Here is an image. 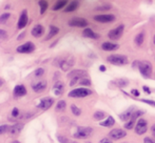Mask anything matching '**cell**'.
I'll use <instances>...</instances> for the list:
<instances>
[{
  "instance_id": "obj_1",
  "label": "cell",
  "mask_w": 155,
  "mask_h": 143,
  "mask_svg": "<svg viewBox=\"0 0 155 143\" xmlns=\"http://www.w3.org/2000/svg\"><path fill=\"white\" fill-rule=\"evenodd\" d=\"M93 129L88 126H80L77 129V132L74 134V138L76 139H87L92 135Z\"/></svg>"
},
{
  "instance_id": "obj_2",
  "label": "cell",
  "mask_w": 155,
  "mask_h": 143,
  "mask_svg": "<svg viewBox=\"0 0 155 143\" xmlns=\"http://www.w3.org/2000/svg\"><path fill=\"white\" fill-rule=\"evenodd\" d=\"M87 75V72L86 71H81V70H77V71H73L72 73H70L68 75V77L71 79V82H70V85L73 86L77 83L78 81L82 79L84 76Z\"/></svg>"
},
{
  "instance_id": "obj_3",
  "label": "cell",
  "mask_w": 155,
  "mask_h": 143,
  "mask_svg": "<svg viewBox=\"0 0 155 143\" xmlns=\"http://www.w3.org/2000/svg\"><path fill=\"white\" fill-rule=\"evenodd\" d=\"M138 68L140 74L146 78H150L152 75V64L149 61H141L138 63Z\"/></svg>"
},
{
  "instance_id": "obj_4",
  "label": "cell",
  "mask_w": 155,
  "mask_h": 143,
  "mask_svg": "<svg viewBox=\"0 0 155 143\" xmlns=\"http://www.w3.org/2000/svg\"><path fill=\"white\" fill-rule=\"evenodd\" d=\"M91 94H92V92L90 90H88V88L79 87L72 90L69 93V97H71V98H84V97H87Z\"/></svg>"
},
{
  "instance_id": "obj_5",
  "label": "cell",
  "mask_w": 155,
  "mask_h": 143,
  "mask_svg": "<svg viewBox=\"0 0 155 143\" xmlns=\"http://www.w3.org/2000/svg\"><path fill=\"white\" fill-rule=\"evenodd\" d=\"M107 60L114 65H126L128 63V58L124 55H111L107 58Z\"/></svg>"
},
{
  "instance_id": "obj_6",
  "label": "cell",
  "mask_w": 155,
  "mask_h": 143,
  "mask_svg": "<svg viewBox=\"0 0 155 143\" xmlns=\"http://www.w3.org/2000/svg\"><path fill=\"white\" fill-rule=\"evenodd\" d=\"M148 129V122L145 119L140 118L136 121V124H135V133L137 135H143V134L147 132Z\"/></svg>"
},
{
  "instance_id": "obj_7",
  "label": "cell",
  "mask_w": 155,
  "mask_h": 143,
  "mask_svg": "<svg viewBox=\"0 0 155 143\" xmlns=\"http://www.w3.org/2000/svg\"><path fill=\"white\" fill-rule=\"evenodd\" d=\"M124 29V24H120V25H118L117 27H115V29L111 30V31L109 32V34H108L109 38L113 39V40H118V39L123 36Z\"/></svg>"
},
{
  "instance_id": "obj_8",
  "label": "cell",
  "mask_w": 155,
  "mask_h": 143,
  "mask_svg": "<svg viewBox=\"0 0 155 143\" xmlns=\"http://www.w3.org/2000/svg\"><path fill=\"white\" fill-rule=\"evenodd\" d=\"M74 62H75V60H74V58L72 57V56H70V57L68 58H62V59H59V62H58V65L60 66V68H62V71H69L70 68H72V66L74 65Z\"/></svg>"
},
{
  "instance_id": "obj_9",
  "label": "cell",
  "mask_w": 155,
  "mask_h": 143,
  "mask_svg": "<svg viewBox=\"0 0 155 143\" xmlns=\"http://www.w3.org/2000/svg\"><path fill=\"white\" fill-rule=\"evenodd\" d=\"M35 51V44L33 42H27L25 44H21L17 47V52L20 54H29Z\"/></svg>"
},
{
  "instance_id": "obj_10",
  "label": "cell",
  "mask_w": 155,
  "mask_h": 143,
  "mask_svg": "<svg viewBox=\"0 0 155 143\" xmlns=\"http://www.w3.org/2000/svg\"><path fill=\"white\" fill-rule=\"evenodd\" d=\"M96 21L98 22H101V23H110L112 21H114L115 16L114 15H110V14H101V15H96L94 17Z\"/></svg>"
},
{
  "instance_id": "obj_11",
  "label": "cell",
  "mask_w": 155,
  "mask_h": 143,
  "mask_svg": "<svg viewBox=\"0 0 155 143\" xmlns=\"http://www.w3.org/2000/svg\"><path fill=\"white\" fill-rule=\"evenodd\" d=\"M127 133L121 129H114L109 133V137L112 138L113 140H119L123 139L124 137H126Z\"/></svg>"
},
{
  "instance_id": "obj_12",
  "label": "cell",
  "mask_w": 155,
  "mask_h": 143,
  "mask_svg": "<svg viewBox=\"0 0 155 143\" xmlns=\"http://www.w3.org/2000/svg\"><path fill=\"white\" fill-rule=\"evenodd\" d=\"M54 104V99L53 98H50V97H45V98H42L40 100V102L38 103V106L39 108H41V110H49L50 107L52 106V105Z\"/></svg>"
},
{
  "instance_id": "obj_13",
  "label": "cell",
  "mask_w": 155,
  "mask_h": 143,
  "mask_svg": "<svg viewBox=\"0 0 155 143\" xmlns=\"http://www.w3.org/2000/svg\"><path fill=\"white\" fill-rule=\"evenodd\" d=\"M69 25L75 27H86L88 25V21L84 18H73L69 21Z\"/></svg>"
},
{
  "instance_id": "obj_14",
  "label": "cell",
  "mask_w": 155,
  "mask_h": 143,
  "mask_svg": "<svg viewBox=\"0 0 155 143\" xmlns=\"http://www.w3.org/2000/svg\"><path fill=\"white\" fill-rule=\"evenodd\" d=\"M45 87H47V81L45 80H40V81H37L32 84V88L35 93L43 92L45 90Z\"/></svg>"
},
{
  "instance_id": "obj_15",
  "label": "cell",
  "mask_w": 155,
  "mask_h": 143,
  "mask_svg": "<svg viewBox=\"0 0 155 143\" xmlns=\"http://www.w3.org/2000/svg\"><path fill=\"white\" fill-rule=\"evenodd\" d=\"M27 94V88H25V85H17L15 86L14 91H13V95H14L15 98H20V97H23Z\"/></svg>"
},
{
  "instance_id": "obj_16",
  "label": "cell",
  "mask_w": 155,
  "mask_h": 143,
  "mask_svg": "<svg viewBox=\"0 0 155 143\" xmlns=\"http://www.w3.org/2000/svg\"><path fill=\"white\" fill-rule=\"evenodd\" d=\"M28 21H29V17H28V12L27 10H25L20 15V18L18 21V29H23L25 27V25L28 24Z\"/></svg>"
},
{
  "instance_id": "obj_17",
  "label": "cell",
  "mask_w": 155,
  "mask_h": 143,
  "mask_svg": "<svg viewBox=\"0 0 155 143\" xmlns=\"http://www.w3.org/2000/svg\"><path fill=\"white\" fill-rule=\"evenodd\" d=\"M43 33H45V29H43V27L41 24H36L32 29V35L35 38H40L43 35Z\"/></svg>"
},
{
  "instance_id": "obj_18",
  "label": "cell",
  "mask_w": 155,
  "mask_h": 143,
  "mask_svg": "<svg viewBox=\"0 0 155 143\" xmlns=\"http://www.w3.org/2000/svg\"><path fill=\"white\" fill-rule=\"evenodd\" d=\"M134 112H135V107L131 106L129 110H127L126 112H124L123 114L119 115V118H120V120H123V121H129Z\"/></svg>"
},
{
  "instance_id": "obj_19",
  "label": "cell",
  "mask_w": 155,
  "mask_h": 143,
  "mask_svg": "<svg viewBox=\"0 0 155 143\" xmlns=\"http://www.w3.org/2000/svg\"><path fill=\"white\" fill-rule=\"evenodd\" d=\"M118 47H119L118 44H115V43H112V42H104V43H102V45H101V49L107 52L116 51Z\"/></svg>"
},
{
  "instance_id": "obj_20",
  "label": "cell",
  "mask_w": 155,
  "mask_h": 143,
  "mask_svg": "<svg viewBox=\"0 0 155 143\" xmlns=\"http://www.w3.org/2000/svg\"><path fill=\"white\" fill-rule=\"evenodd\" d=\"M53 90H54L55 95H57V96L61 95L63 93V91H64V84H63V82L62 81H57L55 84H54Z\"/></svg>"
},
{
  "instance_id": "obj_21",
  "label": "cell",
  "mask_w": 155,
  "mask_h": 143,
  "mask_svg": "<svg viewBox=\"0 0 155 143\" xmlns=\"http://www.w3.org/2000/svg\"><path fill=\"white\" fill-rule=\"evenodd\" d=\"M23 129V124L22 123H15L14 125L10 127V133L12 135H15V134H19L21 132V129Z\"/></svg>"
},
{
  "instance_id": "obj_22",
  "label": "cell",
  "mask_w": 155,
  "mask_h": 143,
  "mask_svg": "<svg viewBox=\"0 0 155 143\" xmlns=\"http://www.w3.org/2000/svg\"><path fill=\"white\" fill-rule=\"evenodd\" d=\"M84 36L87 37V38H91V39H98L99 38V35L96 33H94L91 29H84Z\"/></svg>"
},
{
  "instance_id": "obj_23",
  "label": "cell",
  "mask_w": 155,
  "mask_h": 143,
  "mask_svg": "<svg viewBox=\"0 0 155 143\" xmlns=\"http://www.w3.org/2000/svg\"><path fill=\"white\" fill-rule=\"evenodd\" d=\"M115 123V120H114V118L113 117H108L107 118V120H104V121H102V122H100L99 123V125L100 126H104V127H111L113 124Z\"/></svg>"
},
{
  "instance_id": "obj_24",
  "label": "cell",
  "mask_w": 155,
  "mask_h": 143,
  "mask_svg": "<svg viewBox=\"0 0 155 143\" xmlns=\"http://www.w3.org/2000/svg\"><path fill=\"white\" fill-rule=\"evenodd\" d=\"M58 32H59V29H58V27H54V25H51V27H50V34L45 37V40H49V39H51L52 37H54L56 34H58Z\"/></svg>"
},
{
  "instance_id": "obj_25",
  "label": "cell",
  "mask_w": 155,
  "mask_h": 143,
  "mask_svg": "<svg viewBox=\"0 0 155 143\" xmlns=\"http://www.w3.org/2000/svg\"><path fill=\"white\" fill-rule=\"evenodd\" d=\"M78 5H79V3L77 1L70 2L69 5H67V8H65V12H73V11H75L78 8Z\"/></svg>"
},
{
  "instance_id": "obj_26",
  "label": "cell",
  "mask_w": 155,
  "mask_h": 143,
  "mask_svg": "<svg viewBox=\"0 0 155 143\" xmlns=\"http://www.w3.org/2000/svg\"><path fill=\"white\" fill-rule=\"evenodd\" d=\"M68 4V1L67 0H60V1H57L55 3V5L53 6V10L54 11H57V10H60L62 8L63 6H65Z\"/></svg>"
},
{
  "instance_id": "obj_27",
  "label": "cell",
  "mask_w": 155,
  "mask_h": 143,
  "mask_svg": "<svg viewBox=\"0 0 155 143\" xmlns=\"http://www.w3.org/2000/svg\"><path fill=\"white\" fill-rule=\"evenodd\" d=\"M143 39H145V34L141 32V33H139L138 35L135 37V43H136L137 45H141L143 42Z\"/></svg>"
},
{
  "instance_id": "obj_28",
  "label": "cell",
  "mask_w": 155,
  "mask_h": 143,
  "mask_svg": "<svg viewBox=\"0 0 155 143\" xmlns=\"http://www.w3.org/2000/svg\"><path fill=\"white\" fill-rule=\"evenodd\" d=\"M38 3H39V5H40V13L41 14H45V10H47L48 6H49V3H48L47 1H45V0H41Z\"/></svg>"
},
{
  "instance_id": "obj_29",
  "label": "cell",
  "mask_w": 155,
  "mask_h": 143,
  "mask_svg": "<svg viewBox=\"0 0 155 143\" xmlns=\"http://www.w3.org/2000/svg\"><path fill=\"white\" fill-rule=\"evenodd\" d=\"M10 16H11L10 13H3V14L0 15V24H4L8 20Z\"/></svg>"
},
{
  "instance_id": "obj_30",
  "label": "cell",
  "mask_w": 155,
  "mask_h": 143,
  "mask_svg": "<svg viewBox=\"0 0 155 143\" xmlns=\"http://www.w3.org/2000/svg\"><path fill=\"white\" fill-rule=\"evenodd\" d=\"M65 106H67V103H65V101L64 100H60L59 102L57 103V105H56V110H57V112L64 110Z\"/></svg>"
},
{
  "instance_id": "obj_31",
  "label": "cell",
  "mask_w": 155,
  "mask_h": 143,
  "mask_svg": "<svg viewBox=\"0 0 155 143\" xmlns=\"http://www.w3.org/2000/svg\"><path fill=\"white\" fill-rule=\"evenodd\" d=\"M115 84L119 87H124V86L128 85L129 84V81L126 79H118V80H115Z\"/></svg>"
},
{
  "instance_id": "obj_32",
  "label": "cell",
  "mask_w": 155,
  "mask_h": 143,
  "mask_svg": "<svg viewBox=\"0 0 155 143\" xmlns=\"http://www.w3.org/2000/svg\"><path fill=\"white\" fill-rule=\"evenodd\" d=\"M104 117H106V113L100 112V110H98V112H96L95 114H94V119H95V120H101Z\"/></svg>"
},
{
  "instance_id": "obj_33",
  "label": "cell",
  "mask_w": 155,
  "mask_h": 143,
  "mask_svg": "<svg viewBox=\"0 0 155 143\" xmlns=\"http://www.w3.org/2000/svg\"><path fill=\"white\" fill-rule=\"evenodd\" d=\"M71 110H72V113H73V115H75V116H80V114H81L80 108H78L75 104L71 105Z\"/></svg>"
},
{
  "instance_id": "obj_34",
  "label": "cell",
  "mask_w": 155,
  "mask_h": 143,
  "mask_svg": "<svg viewBox=\"0 0 155 143\" xmlns=\"http://www.w3.org/2000/svg\"><path fill=\"white\" fill-rule=\"evenodd\" d=\"M134 124H136V121H133V120H129L128 121V123H126L124 124V127H126L127 129H133V126H134Z\"/></svg>"
},
{
  "instance_id": "obj_35",
  "label": "cell",
  "mask_w": 155,
  "mask_h": 143,
  "mask_svg": "<svg viewBox=\"0 0 155 143\" xmlns=\"http://www.w3.org/2000/svg\"><path fill=\"white\" fill-rule=\"evenodd\" d=\"M10 127L11 126H8V125H6V124L0 125V135H2V134H4L8 131H10Z\"/></svg>"
},
{
  "instance_id": "obj_36",
  "label": "cell",
  "mask_w": 155,
  "mask_h": 143,
  "mask_svg": "<svg viewBox=\"0 0 155 143\" xmlns=\"http://www.w3.org/2000/svg\"><path fill=\"white\" fill-rule=\"evenodd\" d=\"M79 83L81 85H91V80L90 79H87V78H82L81 80L79 81Z\"/></svg>"
},
{
  "instance_id": "obj_37",
  "label": "cell",
  "mask_w": 155,
  "mask_h": 143,
  "mask_svg": "<svg viewBox=\"0 0 155 143\" xmlns=\"http://www.w3.org/2000/svg\"><path fill=\"white\" fill-rule=\"evenodd\" d=\"M8 39V34L4 30L0 29V40H6Z\"/></svg>"
},
{
  "instance_id": "obj_38",
  "label": "cell",
  "mask_w": 155,
  "mask_h": 143,
  "mask_svg": "<svg viewBox=\"0 0 155 143\" xmlns=\"http://www.w3.org/2000/svg\"><path fill=\"white\" fill-rule=\"evenodd\" d=\"M43 74H45V70H43L42 68H37V70L35 71L34 75L36 76V77H40V76H42Z\"/></svg>"
},
{
  "instance_id": "obj_39",
  "label": "cell",
  "mask_w": 155,
  "mask_h": 143,
  "mask_svg": "<svg viewBox=\"0 0 155 143\" xmlns=\"http://www.w3.org/2000/svg\"><path fill=\"white\" fill-rule=\"evenodd\" d=\"M18 115H19V110L17 107H14L12 110V116L13 117H18Z\"/></svg>"
},
{
  "instance_id": "obj_40",
  "label": "cell",
  "mask_w": 155,
  "mask_h": 143,
  "mask_svg": "<svg viewBox=\"0 0 155 143\" xmlns=\"http://www.w3.org/2000/svg\"><path fill=\"white\" fill-rule=\"evenodd\" d=\"M111 8V5L110 4H106V6H98L97 8H96V10H110Z\"/></svg>"
},
{
  "instance_id": "obj_41",
  "label": "cell",
  "mask_w": 155,
  "mask_h": 143,
  "mask_svg": "<svg viewBox=\"0 0 155 143\" xmlns=\"http://www.w3.org/2000/svg\"><path fill=\"white\" fill-rule=\"evenodd\" d=\"M131 94H132L133 96H135V97H138L139 96V92L136 90V88H133V90L131 91Z\"/></svg>"
},
{
  "instance_id": "obj_42",
  "label": "cell",
  "mask_w": 155,
  "mask_h": 143,
  "mask_svg": "<svg viewBox=\"0 0 155 143\" xmlns=\"http://www.w3.org/2000/svg\"><path fill=\"white\" fill-rule=\"evenodd\" d=\"M143 102H145V103H148V104H150V105H153V106H155V101H151V100H145V99H143Z\"/></svg>"
},
{
  "instance_id": "obj_43",
  "label": "cell",
  "mask_w": 155,
  "mask_h": 143,
  "mask_svg": "<svg viewBox=\"0 0 155 143\" xmlns=\"http://www.w3.org/2000/svg\"><path fill=\"white\" fill-rule=\"evenodd\" d=\"M143 143H155V142H154V140L151 139V138L146 137L145 139H143Z\"/></svg>"
},
{
  "instance_id": "obj_44",
  "label": "cell",
  "mask_w": 155,
  "mask_h": 143,
  "mask_svg": "<svg viewBox=\"0 0 155 143\" xmlns=\"http://www.w3.org/2000/svg\"><path fill=\"white\" fill-rule=\"evenodd\" d=\"M100 143H112L110 139H108V138H102L101 140H100Z\"/></svg>"
},
{
  "instance_id": "obj_45",
  "label": "cell",
  "mask_w": 155,
  "mask_h": 143,
  "mask_svg": "<svg viewBox=\"0 0 155 143\" xmlns=\"http://www.w3.org/2000/svg\"><path fill=\"white\" fill-rule=\"evenodd\" d=\"M143 91L147 93V94H151V91H150V88L148 87V86H143Z\"/></svg>"
},
{
  "instance_id": "obj_46",
  "label": "cell",
  "mask_w": 155,
  "mask_h": 143,
  "mask_svg": "<svg viewBox=\"0 0 155 143\" xmlns=\"http://www.w3.org/2000/svg\"><path fill=\"white\" fill-rule=\"evenodd\" d=\"M151 132H152V135L154 136V138H155V124L152 125V127H151Z\"/></svg>"
},
{
  "instance_id": "obj_47",
  "label": "cell",
  "mask_w": 155,
  "mask_h": 143,
  "mask_svg": "<svg viewBox=\"0 0 155 143\" xmlns=\"http://www.w3.org/2000/svg\"><path fill=\"white\" fill-rule=\"evenodd\" d=\"M99 70L101 71V72H104V71L107 70V68H106V66H104V65H100L99 66Z\"/></svg>"
},
{
  "instance_id": "obj_48",
  "label": "cell",
  "mask_w": 155,
  "mask_h": 143,
  "mask_svg": "<svg viewBox=\"0 0 155 143\" xmlns=\"http://www.w3.org/2000/svg\"><path fill=\"white\" fill-rule=\"evenodd\" d=\"M23 37H25V33H22L20 36L18 37V40H21V38H23Z\"/></svg>"
},
{
  "instance_id": "obj_49",
  "label": "cell",
  "mask_w": 155,
  "mask_h": 143,
  "mask_svg": "<svg viewBox=\"0 0 155 143\" xmlns=\"http://www.w3.org/2000/svg\"><path fill=\"white\" fill-rule=\"evenodd\" d=\"M2 84H3V79H1V78H0V86H1Z\"/></svg>"
},
{
  "instance_id": "obj_50",
  "label": "cell",
  "mask_w": 155,
  "mask_h": 143,
  "mask_svg": "<svg viewBox=\"0 0 155 143\" xmlns=\"http://www.w3.org/2000/svg\"><path fill=\"white\" fill-rule=\"evenodd\" d=\"M12 143H20V142H19V141H17V140H15V141H13Z\"/></svg>"
},
{
  "instance_id": "obj_51",
  "label": "cell",
  "mask_w": 155,
  "mask_h": 143,
  "mask_svg": "<svg viewBox=\"0 0 155 143\" xmlns=\"http://www.w3.org/2000/svg\"><path fill=\"white\" fill-rule=\"evenodd\" d=\"M68 143H77V142H68Z\"/></svg>"
},
{
  "instance_id": "obj_52",
  "label": "cell",
  "mask_w": 155,
  "mask_h": 143,
  "mask_svg": "<svg viewBox=\"0 0 155 143\" xmlns=\"http://www.w3.org/2000/svg\"><path fill=\"white\" fill-rule=\"evenodd\" d=\"M154 43H155V36H154Z\"/></svg>"
}]
</instances>
